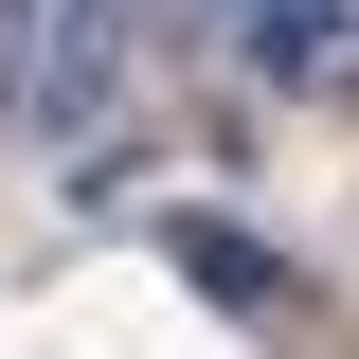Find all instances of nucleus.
Wrapping results in <instances>:
<instances>
[{
	"instance_id": "obj_1",
	"label": "nucleus",
	"mask_w": 359,
	"mask_h": 359,
	"mask_svg": "<svg viewBox=\"0 0 359 359\" xmlns=\"http://www.w3.org/2000/svg\"><path fill=\"white\" fill-rule=\"evenodd\" d=\"M108 90H126V0H54V18H36V90H18V126H36V144H90Z\"/></svg>"
},
{
	"instance_id": "obj_2",
	"label": "nucleus",
	"mask_w": 359,
	"mask_h": 359,
	"mask_svg": "<svg viewBox=\"0 0 359 359\" xmlns=\"http://www.w3.org/2000/svg\"><path fill=\"white\" fill-rule=\"evenodd\" d=\"M341 36H359V0H252V18H233V72L252 90H323Z\"/></svg>"
},
{
	"instance_id": "obj_3",
	"label": "nucleus",
	"mask_w": 359,
	"mask_h": 359,
	"mask_svg": "<svg viewBox=\"0 0 359 359\" xmlns=\"http://www.w3.org/2000/svg\"><path fill=\"white\" fill-rule=\"evenodd\" d=\"M162 252H180V269H198V287H216V306H233V323H287V287H306V269L269 252V233H233V216H162Z\"/></svg>"
},
{
	"instance_id": "obj_4",
	"label": "nucleus",
	"mask_w": 359,
	"mask_h": 359,
	"mask_svg": "<svg viewBox=\"0 0 359 359\" xmlns=\"http://www.w3.org/2000/svg\"><path fill=\"white\" fill-rule=\"evenodd\" d=\"M36 18L54 0H0V126H18V90H36Z\"/></svg>"
}]
</instances>
